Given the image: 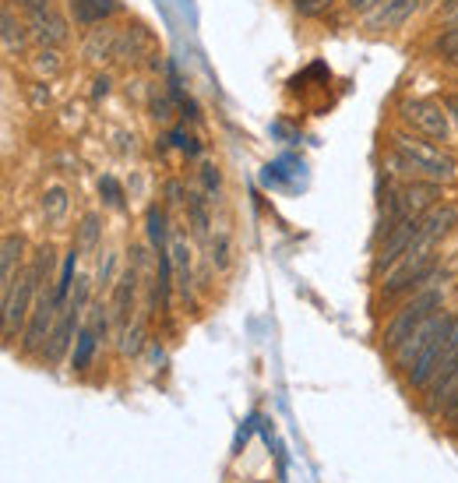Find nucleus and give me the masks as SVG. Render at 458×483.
I'll list each match as a JSON object with an SVG mask.
<instances>
[{
	"instance_id": "obj_1",
	"label": "nucleus",
	"mask_w": 458,
	"mask_h": 483,
	"mask_svg": "<svg viewBox=\"0 0 458 483\" xmlns=\"http://www.w3.org/2000/svg\"><path fill=\"white\" fill-rule=\"evenodd\" d=\"M388 166H395V173H402L406 181L409 177H427V181H438V184H452L458 177L455 156H448L445 149H438L430 141H420L416 134H406V131L391 134Z\"/></svg>"
},
{
	"instance_id": "obj_2",
	"label": "nucleus",
	"mask_w": 458,
	"mask_h": 483,
	"mask_svg": "<svg viewBox=\"0 0 458 483\" xmlns=\"http://www.w3.org/2000/svg\"><path fill=\"white\" fill-rule=\"evenodd\" d=\"M445 269L438 265V254L434 247H423V244H413L391 269H388V279L381 286V303H391V300H406L423 286H434V283H445Z\"/></svg>"
},
{
	"instance_id": "obj_3",
	"label": "nucleus",
	"mask_w": 458,
	"mask_h": 483,
	"mask_svg": "<svg viewBox=\"0 0 458 483\" xmlns=\"http://www.w3.org/2000/svg\"><path fill=\"white\" fill-rule=\"evenodd\" d=\"M50 272H53V247L43 244V247L36 251L32 265L18 276L14 293L4 300V342H7V346L25 332L28 314H32V303H36V296H39L43 279H50Z\"/></svg>"
},
{
	"instance_id": "obj_4",
	"label": "nucleus",
	"mask_w": 458,
	"mask_h": 483,
	"mask_svg": "<svg viewBox=\"0 0 458 483\" xmlns=\"http://www.w3.org/2000/svg\"><path fill=\"white\" fill-rule=\"evenodd\" d=\"M445 283H434V286H423V290H416L395 314H391V321L384 325V332H381V346L388 350V353H395L430 314H438V310H445Z\"/></svg>"
},
{
	"instance_id": "obj_5",
	"label": "nucleus",
	"mask_w": 458,
	"mask_h": 483,
	"mask_svg": "<svg viewBox=\"0 0 458 483\" xmlns=\"http://www.w3.org/2000/svg\"><path fill=\"white\" fill-rule=\"evenodd\" d=\"M85 303H89V283L78 279V283H75V296L68 300V307H60V318H57V325H53V332H50V339H46L39 360H46V364H60V360H64L68 346H71V342L78 339V332H82Z\"/></svg>"
},
{
	"instance_id": "obj_6",
	"label": "nucleus",
	"mask_w": 458,
	"mask_h": 483,
	"mask_svg": "<svg viewBox=\"0 0 458 483\" xmlns=\"http://www.w3.org/2000/svg\"><path fill=\"white\" fill-rule=\"evenodd\" d=\"M53 290H57V283H53V279H43L39 296H36V303H32V314H28V325H25V332H21V353H25V357H39V353H43V346H46V339H50L57 318H60V303H57V293Z\"/></svg>"
},
{
	"instance_id": "obj_7",
	"label": "nucleus",
	"mask_w": 458,
	"mask_h": 483,
	"mask_svg": "<svg viewBox=\"0 0 458 483\" xmlns=\"http://www.w3.org/2000/svg\"><path fill=\"white\" fill-rule=\"evenodd\" d=\"M398 117H402L406 127H413L416 134H423L430 141H445L448 131H452L448 127L452 113L434 99H406V102H398Z\"/></svg>"
},
{
	"instance_id": "obj_8",
	"label": "nucleus",
	"mask_w": 458,
	"mask_h": 483,
	"mask_svg": "<svg viewBox=\"0 0 458 483\" xmlns=\"http://www.w3.org/2000/svg\"><path fill=\"white\" fill-rule=\"evenodd\" d=\"M452 325H455V314H448V310L430 314V318H427V321H423V325H420V328H416V332H413V335H409V339L391 353L395 367H398V371H409V367H413V360H416V357H420V353H423V350H427L441 332H448Z\"/></svg>"
},
{
	"instance_id": "obj_9",
	"label": "nucleus",
	"mask_w": 458,
	"mask_h": 483,
	"mask_svg": "<svg viewBox=\"0 0 458 483\" xmlns=\"http://www.w3.org/2000/svg\"><path fill=\"white\" fill-rule=\"evenodd\" d=\"M416 233H420V219H406V222H398V226L384 237V244H381V251H377V258H374V272L391 269V265H395V262L413 247Z\"/></svg>"
},
{
	"instance_id": "obj_10",
	"label": "nucleus",
	"mask_w": 458,
	"mask_h": 483,
	"mask_svg": "<svg viewBox=\"0 0 458 483\" xmlns=\"http://www.w3.org/2000/svg\"><path fill=\"white\" fill-rule=\"evenodd\" d=\"M458 226V208L455 205H434L430 212L420 215V233L413 244H423V247H434L438 240H445L452 229Z\"/></svg>"
},
{
	"instance_id": "obj_11",
	"label": "nucleus",
	"mask_w": 458,
	"mask_h": 483,
	"mask_svg": "<svg viewBox=\"0 0 458 483\" xmlns=\"http://www.w3.org/2000/svg\"><path fill=\"white\" fill-rule=\"evenodd\" d=\"M106 335V314H102V307H92V321L78 332V339H75V353H71V367L82 374V371H89L92 367V357H95V350H99V339Z\"/></svg>"
},
{
	"instance_id": "obj_12",
	"label": "nucleus",
	"mask_w": 458,
	"mask_h": 483,
	"mask_svg": "<svg viewBox=\"0 0 458 483\" xmlns=\"http://www.w3.org/2000/svg\"><path fill=\"white\" fill-rule=\"evenodd\" d=\"M28 28L43 46H64L68 43V21H64V14L57 7L28 14Z\"/></svg>"
},
{
	"instance_id": "obj_13",
	"label": "nucleus",
	"mask_w": 458,
	"mask_h": 483,
	"mask_svg": "<svg viewBox=\"0 0 458 483\" xmlns=\"http://www.w3.org/2000/svg\"><path fill=\"white\" fill-rule=\"evenodd\" d=\"M134 293H138V269H127L117 283H113V318H117V328L124 332L131 325V310H134Z\"/></svg>"
},
{
	"instance_id": "obj_14",
	"label": "nucleus",
	"mask_w": 458,
	"mask_h": 483,
	"mask_svg": "<svg viewBox=\"0 0 458 483\" xmlns=\"http://www.w3.org/2000/svg\"><path fill=\"white\" fill-rule=\"evenodd\" d=\"M420 7V0H381L370 14H366V25L370 28H398L413 18V11Z\"/></svg>"
},
{
	"instance_id": "obj_15",
	"label": "nucleus",
	"mask_w": 458,
	"mask_h": 483,
	"mask_svg": "<svg viewBox=\"0 0 458 483\" xmlns=\"http://www.w3.org/2000/svg\"><path fill=\"white\" fill-rule=\"evenodd\" d=\"M117 43H120V32L117 28H106V25H95L89 28L85 43H82V57L99 64V60H117Z\"/></svg>"
},
{
	"instance_id": "obj_16",
	"label": "nucleus",
	"mask_w": 458,
	"mask_h": 483,
	"mask_svg": "<svg viewBox=\"0 0 458 483\" xmlns=\"http://www.w3.org/2000/svg\"><path fill=\"white\" fill-rule=\"evenodd\" d=\"M21 251H25V237L21 233H4V247H0V272H4V300L14 293V283H18V276H14V265L21 262Z\"/></svg>"
},
{
	"instance_id": "obj_17",
	"label": "nucleus",
	"mask_w": 458,
	"mask_h": 483,
	"mask_svg": "<svg viewBox=\"0 0 458 483\" xmlns=\"http://www.w3.org/2000/svg\"><path fill=\"white\" fill-rule=\"evenodd\" d=\"M120 11V4L117 0H71V14H75V21L78 25H102L109 14H117Z\"/></svg>"
},
{
	"instance_id": "obj_18",
	"label": "nucleus",
	"mask_w": 458,
	"mask_h": 483,
	"mask_svg": "<svg viewBox=\"0 0 458 483\" xmlns=\"http://www.w3.org/2000/svg\"><path fill=\"white\" fill-rule=\"evenodd\" d=\"M25 39H28L25 25L14 18L11 4H4V11H0V43H4V53H7V57L21 53V50H25Z\"/></svg>"
},
{
	"instance_id": "obj_19",
	"label": "nucleus",
	"mask_w": 458,
	"mask_h": 483,
	"mask_svg": "<svg viewBox=\"0 0 458 483\" xmlns=\"http://www.w3.org/2000/svg\"><path fill=\"white\" fill-rule=\"evenodd\" d=\"M145 46H149V32L141 25H127L117 43V60H138Z\"/></svg>"
},
{
	"instance_id": "obj_20",
	"label": "nucleus",
	"mask_w": 458,
	"mask_h": 483,
	"mask_svg": "<svg viewBox=\"0 0 458 483\" xmlns=\"http://www.w3.org/2000/svg\"><path fill=\"white\" fill-rule=\"evenodd\" d=\"M78 254H82V251L75 247V251L64 258V265H60V276H57V290H53V293H57V303H60V307H68L71 286L78 283V279H75V269H78Z\"/></svg>"
},
{
	"instance_id": "obj_21",
	"label": "nucleus",
	"mask_w": 458,
	"mask_h": 483,
	"mask_svg": "<svg viewBox=\"0 0 458 483\" xmlns=\"http://www.w3.org/2000/svg\"><path fill=\"white\" fill-rule=\"evenodd\" d=\"M187 215H190V226H194V233L205 240L208 237V226H212V219H208V208H205V197L197 191H187Z\"/></svg>"
},
{
	"instance_id": "obj_22",
	"label": "nucleus",
	"mask_w": 458,
	"mask_h": 483,
	"mask_svg": "<svg viewBox=\"0 0 458 483\" xmlns=\"http://www.w3.org/2000/svg\"><path fill=\"white\" fill-rule=\"evenodd\" d=\"M60 68H64V57H60L57 46H43V50L32 57V71H36L39 78H53V75H60Z\"/></svg>"
},
{
	"instance_id": "obj_23",
	"label": "nucleus",
	"mask_w": 458,
	"mask_h": 483,
	"mask_svg": "<svg viewBox=\"0 0 458 483\" xmlns=\"http://www.w3.org/2000/svg\"><path fill=\"white\" fill-rule=\"evenodd\" d=\"M166 240H170V229H166V212L163 208H149V244H152V251L159 254V251H170L166 247Z\"/></svg>"
},
{
	"instance_id": "obj_24",
	"label": "nucleus",
	"mask_w": 458,
	"mask_h": 483,
	"mask_svg": "<svg viewBox=\"0 0 458 483\" xmlns=\"http://www.w3.org/2000/svg\"><path fill=\"white\" fill-rule=\"evenodd\" d=\"M170 254H173V269H177V286L187 296L190 293V251H187V240H173Z\"/></svg>"
},
{
	"instance_id": "obj_25",
	"label": "nucleus",
	"mask_w": 458,
	"mask_h": 483,
	"mask_svg": "<svg viewBox=\"0 0 458 483\" xmlns=\"http://www.w3.org/2000/svg\"><path fill=\"white\" fill-rule=\"evenodd\" d=\"M64 212H68V191L64 188H46V194H43V215L50 222H60Z\"/></svg>"
},
{
	"instance_id": "obj_26",
	"label": "nucleus",
	"mask_w": 458,
	"mask_h": 483,
	"mask_svg": "<svg viewBox=\"0 0 458 483\" xmlns=\"http://www.w3.org/2000/svg\"><path fill=\"white\" fill-rule=\"evenodd\" d=\"M99 233H102V222H99V215H92V212H89V215L82 219V226H78V251H82V254L95 251Z\"/></svg>"
},
{
	"instance_id": "obj_27",
	"label": "nucleus",
	"mask_w": 458,
	"mask_h": 483,
	"mask_svg": "<svg viewBox=\"0 0 458 483\" xmlns=\"http://www.w3.org/2000/svg\"><path fill=\"white\" fill-rule=\"evenodd\" d=\"M434 53L445 60V64H458V25H448L441 32V39L434 43Z\"/></svg>"
},
{
	"instance_id": "obj_28",
	"label": "nucleus",
	"mask_w": 458,
	"mask_h": 483,
	"mask_svg": "<svg viewBox=\"0 0 458 483\" xmlns=\"http://www.w3.org/2000/svg\"><path fill=\"white\" fill-rule=\"evenodd\" d=\"M141 346H145V332H141V321H134V325H127V328L120 332V353L138 357Z\"/></svg>"
},
{
	"instance_id": "obj_29",
	"label": "nucleus",
	"mask_w": 458,
	"mask_h": 483,
	"mask_svg": "<svg viewBox=\"0 0 458 483\" xmlns=\"http://www.w3.org/2000/svg\"><path fill=\"white\" fill-rule=\"evenodd\" d=\"M335 7V0H293V11L300 14V18H321V14H328Z\"/></svg>"
},
{
	"instance_id": "obj_30",
	"label": "nucleus",
	"mask_w": 458,
	"mask_h": 483,
	"mask_svg": "<svg viewBox=\"0 0 458 483\" xmlns=\"http://www.w3.org/2000/svg\"><path fill=\"white\" fill-rule=\"evenodd\" d=\"M99 194L106 197L109 208H124V188H120L113 177H102V181H99Z\"/></svg>"
},
{
	"instance_id": "obj_31",
	"label": "nucleus",
	"mask_w": 458,
	"mask_h": 483,
	"mask_svg": "<svg viewBox=\"0 0 458 483\" xmlns=\"http://www.w3.org/2000/svg\"><path fill=\"white\" fill-rule=\"evenodd\" d=\"M152 117L159 120V124H170V117H173V106H170V99L163 96V93H152Z\"/></svg>"
},
{
	"instance_id": "obj_32",
	"label": "nucleus",
	"mask_w": 458,
	"mask_h": 483,
	"mask_svg": "<svg viewBox=\"0 0 458 483\" xmlns=\"http://www.w3.org/2000/svg\"><path fill=\"white\" fill-rule=\"evenodd\" d=\"M166 141H173V145H177V149H183L187 156H197V152H201V149H197V141H194V138H190L187 131H173V134H170Z\"/></svg>"
},
{
	"instance_id": "obj_33",
	"label": "nucleus",
	"mask_w": 458,
	"mask_h": 483,
	"mask_svg": "<svg viewBox=\"0 0 458 483\" xmlns=\"http://www.w3.org/2000/svg\"><path fill=\"white\" fill-rule=\"evenodd\" d=\"M28 102H32V109H46L50 106V89L39 82V85H32L28 89Z\"/></svg>"
},
{
	"instance_id": "obj_34",
	"label": "nucleus",
	"mask_w": 458,
	"mask_h": 483,
	"mask_svg": "<svg viewBox=\"0 0 458 483\" xmlns=\"http://www.w3.org/2000/svg\"><path fill=\"white\" fill-rule=\"evenodd\" d=\"M113 265H117V254L109 251V254L102 258V265H99V286H109V279H113Z\"/></svg>"
},
{
	"instance_id": "obj_35",
	"label": "nucleus",
	"mask_w": 458,
	"mask_h": 483,
	"mask_svg": "<svg viewBox=\"0 0 458 483\" xmlns=\"http://www.w3.org/2000/svg\"><path fill=\"white\" fill-rule=\"evenodd\" d=\"M201 181H205V191H219V170L212 163L201 166Z\"/></svg>"
},
{
	"instance_id": "obj_36",
	"label": "nucleus",
	"mask_w": 458,
	"mask_h": 483,
	"mask_svg": "<svg viewBox=\"0 0 458 483\" xmlns=\"http://www.w3.org/2000/svg\"><path fill=\"white\" fill-rule=\"evenodd\" d=\"M109 89H113V78H109V75H99V78L92 82V99H106Z\"/></svg>"
},
{
	"instance_id": "obj_37",
	"label": "nucleus",
	"mask_w": 458,
	"mask_h": 483,
	"mask_svg": "<svg viewBox=\"0 0 458 483\" xmlns=\"http://www.w3.org/2000/svg\"><path fill=\"white\" fill-rule=\"evenodd\" d=\"M445 423H452L458 431V388L452 391V398L445 402Z\"/></svg>"
},
{
	"instance_id": "obj_38",
	"label": "nucleus",
	"mask_w": 458,
	"mask_h": 483,
	"mask_svg": "<svg viewBox=\"0 0 458 483\" xmlns=\"http://www.w3.org/2000/svg\"><path fill=\"white\" fill-rule=\"evenodd\" d=\"M166 201H170V205H181V201H187V191H183L181 181H170V184H166Z\"/></svg>"
},
{
	"instance_id": "obj_39",
	"label": "nucleus",
	"mask_w": 458,
	"mask_h": 483,
	"mask_svg": "<svg viewBox=\"0 0 458 483\" xmlns=\"http://www.w3.org/2000/svg\"><path fill=\"white\" fill-rule=\"evenodd\" d=\"M7 4H18V7H25L28 14H36V11H46V7H53V0H7Z\"/></svg>"
},
{
	"instance_id": "obj_40",
	"label": "nucleus",
	"mask_w": 458,
	"mask_h": 483,
	"mask_svg": "<svg viewBox=\"0 0 458 483\" xmlns=\"http://www.w3.org/2000/svg\"><path fill=\"white\" fill-rule=\"evenodd\" d=\"M346 4H350V11H360V14H370V11H374V7L381 4V0H346Z\"/></svg>"
},
{
	"instance_id": "obj_41",
	"label": "nucleus",
	"mask_w": 458,
	"mask_h": 483,
	"mask_svg": "<svg viewBox=\"0 0 458 483\" xmlns=\"http://www.w3.org/2000/svg\"><path fill=\"white\" fill-rule=\"evenodd\" d=\"M212 262H215V265H219V269H222V265H226V240H219V247H215V244H212Z\"/></svg>"
},
{
	"instance_id": "obj_42",
	"label": "nucleus",
	"mask_w": 458,
	"mask_h": 483,
	"mask_svg": "<svg viewBox=\"0 0 458 483\" xmlns=\"http://www.w3.org/2000/svg\"><path fill=\"white\" fill-rule=\"evenodd\" d=\"M445 109H448V113H452V117H455V124H458V96H452V99H448V102H445Z\"/></svg>"
},
{
	"instance_id": "obj_43",
	"label": "nucleus",
	"mask_w": 458,
	"mask_h": 483,
	"mask_svg": "<svg viewBox=\"0 0 458 483\" xmlns=\"http://www.w3.org/2000/svg\"><path fill=\"white\" fill-rule=\"evenodd\" d=\"M448 21H452V25H458V4L452 7V11H448Z\"/></svg>"
},
{
	"instance_id": "obj_44",
	"label": "nucleus",
	"mask_w": 458,
	"mask_h": 483,
	"mask_svg": "<svg viewBox=\"0 0 458 483\" xmlns=\"http://www.w3.org/2000/svg\"><path fill=\"white\" fill-rule=\"evenodd\" d=\"M441 4H445V7H448V11H452V7H455L458 0H441Z\"/></svg>"
},
{
	"instance_id": "obj_45",
	"label": "nucleus",
	"mask_w": 458,
	"mask_h": 483,
	"mask_svg": "<svg viewBox=\"0 0 458 483\" xmlns=\"http://www.w3.org/2000/svg\"><path fill=\"white\" fill-rule=\"evenodd\" d=\"M420 4H434V0H420Z\"/></svg>"
}]
</instances>
